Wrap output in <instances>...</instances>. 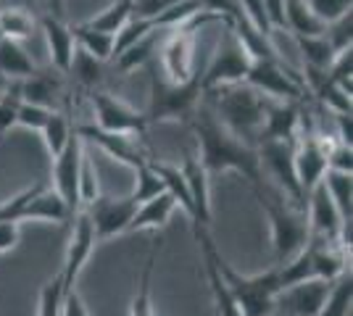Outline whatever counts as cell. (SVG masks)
Instances as JSON below:
<instances>
[{
  "instance_id": "cell-45",
  "label": "cell",
  "mask_w": 353,
  "mask_h": 316,
  "mask_svg": "<svg viewBox=\"0 0 353 316\" xmlns=\"http://www.w3.org/2000/svg\"><path fill=\"white\" fill-rule=\"evenodd\" d=\"M61 316H92L88 311L85 301L79 298L77 287L69 290V293H63V301H61Z\"/></svg>"
},
{
  "instance_id": "cell-29",
  "label": "cell",
  "mask_w": 353,
  "mask_h": 316,
  "mask_svg": "<svg viewBox=\"0 0 353 316\" xmlns=\"http://www.w3.org/2000/svg\"><path fill=\"white\" fill-rule=\"evenodd\" d=\"M295 43H298L301 53H303L306 69L327 74V69H330V63L335 59V53H332L330 43L324 40V34H316V37H295Z\"/></svg>"
},
{
  "instance_id": "cell-34",
  "label": "cell",
  "mask_w": 353,
  "mask_h": 316,
  "mask_svg": "<svg viewBox=\"0 0 353 316\" xmlns=\"http://www.w3.org/2000/svg\"><path fill=\"white\" fill-rule=\"evenodd\" d=\"M161 193H163V182L159 180V174L150 169V161L143 166H137V169H134V187H132V193H130V198H132L134 203L143 206L145 200L161 196Z\"/></svg>"
},
{
  "instance_id": "cell-7",
  "label": "cell",
  "mask_w": 353,
  "mask_h": 316,
  "mask_svg": "<svg viewBox=\"0 0 353 316\" xmlns=\"http://www.w3.org/2000/svg\"><path fill=\"white\" fill-rule=\"evenodd\" d=\"M259 166L264 180L277 185L282 198H288L298 211H306V198L301 193V185L295 177V140H264L259 143Z\"/></svg>"
},
{
  "instance_id": "cell-15",
  "label": "cell",
  "mask_w": 353,
  "mask_h": 316,
  "mask_svg": "<svg viewBox=\"0 0 353 316\" xmlns=\"http://www.w3.org/2000/svg\"><path fill=\"white\" fill-rule=\"evenodd\" d=\"M85 156V143L79 140L77 132H72V140L66 143V148L53 158V190L61 196V200L69 206L74 213L79 211V196H77V185H79V164Z\"/></svg>"
},
{
  "instance_id": "cell-12",
  "label": "cell",
  "mask_w": 353,
  "mask_h": 316,
  "mask_svg": "<svg viewBox=\"0 0 353 316\" xmlns=\"http://www.w3.org/2000/svg\"><path fill=\"white\" fill-rule=\"evenodd\" d=\"M95 229L90 222L88 211L79 209L72 219V238H69V248H66V261H63V269H61V285L63 293L74 290L77 285V277L82 274L88 258L92 256V248H95Z\"/></svg>"
},
{
  "instance_id": "cell-44",
  "label": "cell",
  "mask_w": 353,
  "mask_h": 316,
  "mask_svg": "<svg viewBox=\"0 0 353 316\" xmlns=\"http://www.w3.org/2000/svg\"><path fill=\"white\" fill-rule=\"evenodd\" d=\"M327 169L330 171H343V174H353V151L348 145L335 143L327 151Z\"/></svg>"
},
{
  "instance_id": "cell-4",
  "label": "cell",
  "mask_w": 353,
  "mask_h": 316,
  "mask_svg": "<svg viewBox=\"0 0 353 316\" xmlns=\"http://www.w3.org/2000/svg\"><path fill=\"white\" fill-rule=\"evenodd\" d=\"M203 69L188 82H169L163 79L161 72L150 76V105L145 111L148 124L156 121H185L192 119L198 105L203 101V85H201Z\"/></svg>"
},
{
  "instance_id": "cell-28",
  "label": "cell",
  "mask_w": 353,
  "mask_h": 316,
  "mask_svg": "<svg viewBox=\"0 0 353 316\" xmlns=\"http://www.w3.org/2000/svg\"><path fill=\"white\" fill-rule=\"evenodd\" d=\"M32 32H34V16L24 8H16V6H8V8H0V34L6 40H27Z\"/></svg>"
},
{
  "instance_id": "cell-6",
  "label": "cell",
  "mask_w": 353,
  "mask_h": 316,
  "mask_svg": "<svg viewBox=\"0 0 353 316\" xmlns=\"http://www.w3.org/2000/svg\"><path fill=\"white\" fill-rule=\"evenodd\" d=\"M250 63H253V56L248 53V48L243 45V40L235 34V30L227 24V32L219 37L211 59L203 66V76H201L203 92L227 87V85H243L248 76Z\"/></svg>"
},
{
  "instance_id": "cell-26",
  "label": "cell",
  "mask_w": 353,
  "mask_h": 316,
  "mask_svg": "<svg viewBox=\"0 0 353 316\" xmlns=\"http://www.w3.org/2000/svg\"><path fill=\"white\" fill-rule=\"evenodd\" d=\"M74 43L77 48L82 50V53H88L90 59L95 61H108L114 59V34H105V32H95V30H88L85 24H79V27H74Z\"/></svg>"
},
{
  "instance_id": "cell-37",
  "label": "cell",
  "mask_w": 353,
  "mask_h": 316,
  "mask_svg": "<svg viewBox=\"0 0 353 316\" xmlns=\"http://www.w3.org/2000/svg\"><path fill=\"white\" fill-rule=\"evenodd\" d=\"M351 72H353V48L338 53V56L332 59V63H330V69H327V79H330L340 92H345L348 98H351V92H353Z\"/></svg>"
},
{
  "instance_id": "cell-25",
  "label": "cell",
  "mask_w": 353,
  "mask_h": 316,
  "mask_svg": "<svg viewBox=\"0 0 353 316\" xmlns=\"http://www.w3.org/2000/svg\"><path fill=\"white\" fill-rule=\"evenodd\" d=\"M322 185L327 190V196L332 198L335 209L340 211V216L345 222H351V211H353V174H343V171H324Z\"/></svg>"
},
{
  "instance_id": "cell-38",
  "label": "cell",
  "mask_w": 353,
  "mask_h": 316,
  "mask_svg": "<svg viewBox=\"0 0 353 316\" xmlns=\"http://www.w3.org/2000/svg\"><path fill=\"white\" fill-rule=\"evenodd\" d=\"M306 6L311 8V14L316 16L324 27H327L330 21H335V19H340V16H345V14H351L353 0H306Z\"/></svg>"
},
{
  "instance_id": "cell-33",
  "label": "cell",
  "mask_w": 353,
  "mask_h": 316,
  "mask_svg": "<svg viewBox=\"0 0 353 316\" xmlns=\"http://www.w3.org/2000/svg\"><path fill=\"white\" fill-rule=\"evenodd\" d=\"M351 301H353V280L351 274H343L338 282L332 285L327 301H324L319 316H351Z\"/></svg>"
},
{
  "instance_id": "cell-1",
  "label": "cell",
  "mask_w": 353,
  "mask_h": 316,
  "mask_svg": "<svg viewBox=\"0 0 353 316\" xmlns=\"http://www.w3.org/2000/svg\"><path fill=\"white\" fill-rule=\"evenodd\" d=\"M192 129L198 137V161L203 164V169L211 174H221V171H237L250 182L253 193L261 196L266 193L264 174L259 166V153L253 145L243 143L240 137H235L224 124H221L208 105H198L195 116H192Z\"/></svg>"
},
{
  "instance_id": "cell-35",
  "label": "cell",
  "mask_w": 353,
  "mask_h": 316,
  "mask_svg": "<svg viewBox=\"0 0 353 316\" xmlns=\"http://www.w3.org/2000/svg\"><path fill=\"white\" fill-rule=\"evenodd\" d=\"M324 40L330 43L332 48V53L338 56L343 50H351V40H353V14H345L335 19V21H330L327 27H324Z\"/></svg>"
},
{
  "instance_id": "cell-20",
  "label": "cell",
  "mask_w": 353,
  "mask_h": 316,
  "mask_svg": "<svg viewBox=\"0 0 353 316\" xmlns=\"http://www.w3.org/2000/svg\"><path fill=\"white\" fill-rule=\"evenodd\" d=\"M21 224L24 222H50V224H66L72 222V211L69 206L61 200V196L48 187V185H40L37 193L27 200V206L21 211Z\"/></svg>"
},
{
  "instance_id": "cell-9",
  "label": "cell",
  "mask_w": 353,
  "mask_h": 316,
  "mask_svg": "<svg viewBox=\"0 0 353 316\" xmlns=\"http://www.w3.org/2000/svg\"><path fill=\"white\" fill-rule=\"evenodd\" d=\"M74 132L79 135L82 143H92L98 145L105 156H111L119 164L130 166V169H137V166L148 164L153 156L148 153V148L143 145V137L137 135H114V132H103L98 129L95 124H79L74 127Z\"/></svg>"
},
{
  "instance_id": "cell-24",
  "label": "cell",
  "mask_w": 353,
  "mask_h": 316,
  "mask_svg": "<svg viewBox=\"0 0 353 316\" xmlns=\"http://www.w3.org/2000/svg\"><path fill=\"white\" fill-rule=\"evenodd\" d=\"M285 30L293 32V37H316L324 34V24L311 14L306 0H285Z\"/></svg>"
},
{
  "instance_id": "cell-40",
  "label": "cell",
  "mask_w": 353,
  "mask_h": 316,
  "mask_svg": "<svg viewBox=\"0 0 353 316\" xmlns=\"http://www.w3.org/2000/svg\"><path fill=\"white\" fill-rule=\"evenodd\" d=\"M50 108H43V105L34 103H24L19 105V116H16V127H24V129H32V132H43V127L50 119Z\"/></svg>"
},
{
  "instance_id": "cell-47",
  "label": "cell",
  "mask_w": 353,
  "mask_h": 316,
  "mask_svg": "<svg viewBox=\"0 0 353 316\" xmlns=\"http://www.w3.org/2000/svg\"><path fill=\"white\" fill-rule=\"evenodd\" d=\"M19 227L16 222H0V253H8L19 245Z\"/></svg>"
},
{
  "instance_id": "cell-48",
  "label": "cell",
  "mask_w": 353,
  "mask_h": 316,
  "mask_svg": "<svg viewBox=\"0 0 353 316\" xmlns=\"http://www.w3.org/2000/svg\"><path fill=\"white\" fill-rule=\"evenodd\" d=\"M48 6H50V16H59V19H61V11H63V0H48Z\"/></svg>"
},
{
  "instance_id": "cell-39",
  "label": "cell",
  "mask_w": 353,
  "mask_h": 316,
  "mask_svg": "<svg viewBox=\"0 0 353 316\" xmlns=\"http://www.w3.org/2000/svg\"><path fill=\"white\" fill-rule=\"evenodd\" d=\"M61 301H63V285H61V277L56 274L40 293V301H37V316H61Z\"/></svg>"
},
{
  "instance_id": "cell-27",
  "label": "cell",
  "mask_w": 353,
  "mask_h": 316,
  "mask_svg": "<svg viewBox=\"0 0 353 316\" xmlns=\"http://www.w3.org/2000/svg\"><path fill=\"white\" fill-rule=\"evenodd\" d=\"M130 19H132V0H114V3H111L108 8H103L98 16L88 19L85 27L117 37L119 32H121V27H124Z\"/></svg>"
},
{
  "instance_id": "cell-17",
  "label": "cell",
  "mask_w": 353,
  "mask_h": 316,
  "mask_svg": "<svg viewBox=\"0 0 353 316\" xmlns=\"http://www.w3.org/2000/svg\"><path fill=\"white\" fill-rule=\"evenodd\" d=\"M182 169V177H185V185L190 190V200L192 209H195V235L201 229H208V222H211V187H208V171L203 169V164L198 161L195 153H188L185 156V164H179Z\"/></svg>"
},
{
  "instance_id": "cell-43",
  "label": "cell",
  "mask_w": 353,
  "mask_h": 316,
  "mask_svg": "<svg viewBox=\"0 0 353 316\" xmlns=\"http://www.w3.org/2000/svg\"><path fill=\"white\" fill-rule=\"evenodd\" d=\"M182 0H132V16L134 19H159L169 8H174Z\"/></svg>"
},
{
  "instance_id": "cell-10",
  "label": "cell",
  "mask_w": 353,
  "mask_h": 316,
  "mask_svg": "<svg viewBox=\"0 0 353 316\" xmlns=\"http://www.w3.org/2000/svg\"><path fill=\"white\" fill-rule=\"evenodd\" d=\"M92 111H95V127L114 135H137L143 137L148 129L145 114L134 111L127 103L108 92H92Z\"/></svg>"
},
{
  "instance_id": "cell-36",
  "label": "cell",
  "mask_w": 353,
  "mask_h": 316,
  "mask_svg": "<svg viewBox=\"0 0 353 316\" xmlns=\"http://www.w3.org/2000/svg\"><path fill=\"white\" fill-rule=\"evenodd\" d=\"M77 196H79V209H88L92 200L101 198V187H98V171L88 156H82L79 164V185H77Z\"/></svg>"
},
{
  "instance_id": "cell-23",
  "label": "cell",
  "mask_w": 353,
  "mask_h": 316,
  "mask_svg": "<svg viewBox=\"0 0 353 316\" xmlns=\"http://www.w3.org/2000/svg\"><path fill=\"white\" fill-rule=\"evenodd\" d=\"M32 74H37V66L30 59V53L21 48V43L16 40H0V76L8 79H30Z\"/></svg>"
},
{
  "instance_id": "cell-3",
  "label": "cell",
  "mask_w": 353,
  "mask_h": 316,
  "mask_svg": "<svg viewBox=\"0 0 353 316\" xmlns=\"http://www.w3.org/2000/svg\"><path fill=\"white\" fill-rule=\"evenodd\" d=\"M208 95V108L216 119L232 132L235 137H240L243 143H248L253 148H259L261 140V127H264V111H266V98L243 85H227V87H216Z\"/></svg>"
},
{
  "instance_id": "cell-32",
  "label": "cell",
  "mask_w": 353,
  "mask_h": 316,
  "mask_svg": "<svg viewBox=\"0 0 353 316\" xmlns=\"http://www.w3.org/2000/svg\"><path fill=\"white\" fill-rule=\"evenodd\" d=\"M203 256H206V277H208V285H211V298H214V311H216V316H243L240 308H237V303L232 301L227 285H224V280L219 277L216 266H214L211 256L208 253H203Z\"/></svg>"
},
{
  "instance_id": "cell-42",
  "label": "cell",
  "mask_w": 353,
  "mask_h": 316,
  "mask_svg": "<svg viewBox=\"0 0 353 316\" xmlns=\"http://www.w3.org/2000/svg\"><path fill=\"white\" fill-rule=\"evenodd\" d=\"M19 105L21 98L16 90H0V137L11 132L16 127V116H19Z\"/></svg>"
},
{
  "instance_id": "cell-21",
  "label": "cell",
  "mask_w": 353,
  "mask_h": 316,
  "mask_svg": "<svg viewBox=\"0 0 353 316\" xmlns=\"http://www.w3.org/2000/svg\"><path fill=\"white\" fill-rule=\"evenodd\" d=\"M174 211H176L174 198L163 190L161 196L150 198L143 206H137L127 232H159V229H163V227L169 224V219H172Z\"/></svg>"
},
{
  "instance_id": "cell-14",
  "label": "cell",
  "mask_w": 353,
  "mask_h": 316,
  "mask_svg": "<svg viewBox=\"0 0 353 316\" xmlns=\"http://www.w3.org/2000/svg\"><path fill=\"white\" fill-rule=\"evenodd\" d=\"M335 282L324 280H306L298 285L282 287L274 301V314L280 316H319L324 301Z\"/></svg>"
},
{
  "instance_id": "cell-30",
  "label": "cell",
  "mask_w": 353,
  "mask_h": 316,
  "mask_svg": "<svg viewBox=\"0 0 353 316\" xmlns=\"http://www.w3.org/2000/svg\"><path fill=\"white\" fill-rule=\"evenodd\" d=\"M156 253H159V242L153 245L145 266H143L140 282H137V290H134L132 306H130V316H156V311H153V298H150V282H153V269H156Z\"/></svg>"
},
{
  "instance_id": "cell-19",
  "label": "cell",
  "mask_w": 353,
  "mask_h": 316,
  "mask_svg": "<svg viewBox=\"0 0 353 316\" xmlns=\"http://www.w3.org/2000/svg\"><path fill=\"white\" fill-rule=\"evenodd\" d=\"M40 27H43V32H45V43H48L50 61H53L56 72H59V74H69L74 53H77V43H74L72 27H69L63 19L50 16V14L40 19Z\"/></svg>"
},
{
  "instance_id": "cell-31",
  "label": "cell",
  "mask_w": 353,
  "mask_h": 316,
  "mask_svg": "<svg viewBox=\"0 0 353 316\" xmlns=\"http://www.w3.org/2000/svg\"><path fill=\"white\" fill-rule=\"evenodd\" d=\"M72 132H74L72 121L66 119L63 114H59V111H53L50 119H48V124L43 127V132H40L50 158H56V156L66 148V143L72 140Z\"/></svg>"
},
{
  "instance_id": "cell-8",
  "label": "cell",
  "mask_w": 353,
  "mask_h": 316,
  "mask_svg": "<svg viewBox=\"0 0 353 316\" xmlns=\"http://www.w3.org/2000/svg\"><path fill=\"white\" fill-rule=\"evenodd\" d=\"M245 85L269 101H298L303 92L301 76L293 74L280 59H253Z\"/></svg>"
},
{
  "instance_id": "cell-16",
  "label": "cell",
  "mask_w": 353,
  "mask_h": 316,
  "mask_svg": "<svg viewBox=\"0 0 353 316\" xmlns=\"http://www.w3.org/2000/svg\"><path fill=\"white\" fill-rule=\"evenodd\" d=\"M306 219H309L311 238H324V240H340V229H343V216L335 209L332 198L327 196L324 185L319 182L309 196H306Z\"/></svg>"
},
{
  "instance_id": "cell-18",
  "label": "cell",
  "mask_w": 353,
  "mask_h": 316,
  "mask_svg": "<svg viewBox=\"0 0 353 316\" xmlns=\"http://www.w3.org/2000/svg\"><path fill=\"white\" fill-rule=\"evenodd\" d=\"M301 127V105L298 101H269L266 98L264 127H261V140H295Z\"/></svg>"
},
{
  "instance_id": "cell-49",
  "label": "cell",
  "mask_w": 353,
  "mask_h": 316,
  "mask_svg": "<svg viewBox=\"0 0 353 316\" xmlns=\"http://www.w3.org/2000/svg\"><path fill=\"white\" fill-rule=\"evenodd\" d=\"M272 316H280V314H272Z\"/></svg>"
},
{
  "instance_id": "cell-5",
  "label": "cell",
  "mask_w": 353,
  "mask_h": 316,
  "mask_svg": "<svg viewBox=\"0 0 353 316\" xmlns=\"http://www.w3.org/2000/svg\"><path fill=\"white\" fill-rule=\"evenodd\" d=\"M256 198H259V203L264 206L266 216H269L274 258H277V266H280L285 261H290L295 253H301L303 245L309 242L311 229L309 219H306V211H298L295 206H288L282 200V196H272L269 190Z\"/></svg>"
},
{
  "instance_id": "cell-13",
  "label": "cell",
  "mask_w": 353,
  "mask_h": 316,
  "mask_svg": "<svg viewBox=\"0 0 353 316\" xmlns=\"http://www.w3.org/2000/svg\"><path fill=\"white\" fill-rule=\"evenodd\" d=\"M332 145L335 143L327 145V140L322 135H314V132H306L303 137H295V177H298L303 198L322 182L324 171H327V151Z\"/></svg>"
},
{
  "instance_id": "cell-22",
  "label": "cell",
  "mask_w": 353,
  "mask_h": 316,
  "mask_svg": "<svg viewBox=\"0 0 353 316\" xmlns=\"http://www.w3.org/2000/svg\"><path fill=\"white\" fill-rule=\"evenodd\" d=\"M16 92H19V98L24 103L43 105V108L53 111V103H56V98L61 95V79L59 74H43V72H37L30 79H21Z\"/></svg>"
},
{
  "instance_id": "cell-46",
  "label": "cell",
  "mask_w": 353,
  "mask_h": 316,
  "mask_svg": "<svg viewBox=\"0 0 353 316\" xmlns=\"http://www.w3.org/2000/svg\"><path fill=\"white\" fill-rule=\"evenodd\" d=\"M264 16L269 30H285V0H264Z\"/></svg>"
},
{
  "instance_id": "cell-2",
  "label": "cell",
  "mask_w": 353,
  "mask_h": 316,
  "mask_svg": "<svg viewBox=\"0 0 353 316\" xmlns=\"http://www.w3.org/2000/svg\"><path fill=\"white\" fill-rule=\"evenodd\" d=\"M198 242L203 248V253L211 256L214 266L219 271V277L224 280V285L230 290L232 301L237 303L240 314L243 316H272L274 314V301H277V293H280V277H277V266L274 269H266L261 274H240L235 271L216 251L214 240L208 238V229H201Z\"/></svg>"
},
{
  "instance_id": "cell-11",
  "label": "cell",
  "mask_w": 353,
  "mask_h": 316,
  "mask_svg": "<svg viewBox=\"0 0 353 316\" xmlns=\"http://www.w3.org/2000/svg\"><path fill=\"white\" fill-rule=\"evenodd\" d=\"M85 211H88L92 229H95V240L103 242L117 238V235H127L130 222H132L134 211H137V203L130 196L124 198L101 196L98 200H92Z\"/></svg>"
},
{
  "instance_id": "cell-41",
  "label": "cell",
  "mask_w": 353,
  "mask_h": 316,
  "mask_svg": "<svg viewBox=\"0 0 353 316\" xmlns=\"http://www.w3.org/2000/svg\"><path fill=\"white\" fill-rule=\"evenodd\" d=\"M74 76L79 79V85H85V87H92L95 82H98V74H101V61L90 59L88 53H82L79 48H77V53H74V61H72V69Z\"/></svg>"
}]
</instances>
